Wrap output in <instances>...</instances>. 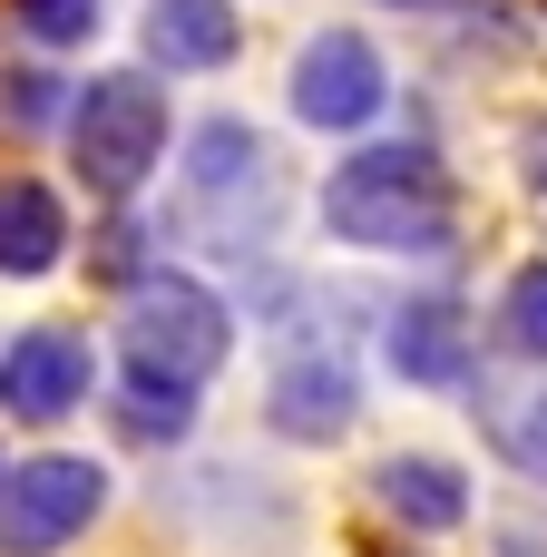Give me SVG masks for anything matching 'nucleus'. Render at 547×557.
I'll list each match as a JSON object with an SVG mask.
<instances>
[{"instance_id":"1","label":"nucleus","mask_w":547,"mask_h":557,"mask_svg":"<svg viewBox=\"0 0 547 557\" xmlns=\"http://www.w3.org/2000/svg\"><path fill=\"white\" fill-rule=\"evenodd\" d=\"M323 235L362 245V255H440L460 235L450 176L431 147H362L323 176Z\"/></svg>"},{"instance_id":"9","label":"nucleus","mask_w":547,"mask_h":557,"mask_svg":"<svg viewBox=\"0 0 547 557\" xmlns=\"http://www.w3.org/2000/svg\"><path fill=\"white\" fill-rule=\"evenodd\" d=\"M382 362L411 392H470L480 382V323L460 294H401L382 313Z\"/></svg>"},{"instance_id":"17","label":"nucleus","mask_w":547,"mask_h":557,"mask_svg":"<svg viewBox=\"0 0 547 557\" xmlns=\"http://www.w3.org/2000/svg\"><path fill=\"white\" fill-rule=\"evenodd\" d=\"M519 176H529V186H538V196H547V117H538V127H529V147H519Z\"/></svg>"},{"instance_id":"18","label":"nucleus","mask_w":547,"mask_h":557,"mask_svg":"<svg viewBox=\"0 0 547 557\" xmlns=\"http://www.w3.org/2000/svg\"><path fill=\"white\" fill-rule=\"evenodd\" d=\"M391 10H450V0H391Z\"/></svg>"},{"instance_id":"3","label":"nucleus","mask_w":547,"mask_h":557,"mask_svg":"<svg viewBox=\"0 0 547 557\" xmlns=\"http://www.w3.org/2000/svg\"><path fill=\"white\" fill-rule=\"evenodd\" d=\"M166 88L147 78V69H108V78H88V98L69 108V166H78V186L88 196H137L157 166H166Z\"/></svg>"},{"instance_id":"10","label":"nucleus","mask_w":547,"mask_h":557,"mask_svg":"<svg viewBox=\"0 0 547 557\" xmlns=\"http://www.w3.org/2000/svg\"><path fill=\"white\" fill-rule=\"evenodd\" d=\"M372 509L411 539H450V529H470V470L440 450H391L372 470Z\"/></svg>"},{"instance_id":"15","label":"nucleus","mask_w":547,"mask_h":557,"mask_svg":"<svg viewBox=\"0 0 547 557\" xmlns=\"http://www.w3.org/2000/svg\"><path fill=\"white\" fill-rule=\"evenodd\" d=\"M98 10H108V0H20V29L49 39V49H78V39L98 29Z\"/></svg>"},{"instance_id":"14","label":"nucleus","mask_w":547,"mask_h":557,"mask_svg":"<svg viewBox=\"0 0 547 557\" xmlns=\"http://www.w3.org/2000/svg\"><path fill=\"white\" fill-rule=\"evenodd\" d=\"M499 352L547 362V255H529V264L509 274V294H499Z\"/></svg>"},{"instance_id":"13","label":"nucleus","mask_w":547,"mask_h":557,"mask_svg":"<svg viewBox=\"0 0 547 557\" xmlns=\"http://www.w3.org/2000/svg\"><path fill=\"white\" fill-rule=\"evenodd\" d=\"M147 59H166V69H225L235 59V10L225 0H147Z\"/></svg>"},{"instance_id":"12","label":"nucleus","mask_w":547,"mask_h":557,"mask_svg":"<svg viewBox=\"0 0 547 557\" xmlns=\"http://www.w3.org/2000/svg\"><path fill=\"white\" fill-rule=\"evenodd\" d=\"M196 401H206V392L157 382V372H117V382H108V421H117L127 450H186V441H196Z\"/></svg>"},{"instance_id":"8","label":"nucleus","mask_w":547,"mask_h":557,"mask_svg":"<svg viewBox=\"0 0 547 557\" xmlns=\"http://www.w3.org/2000/svg\"><path fill=\"white\" fill-rule=\"evenodd\" d=\"M382 98H391V69H382V49L362 29H313L303 39V59H294V117L303 127L352 137V127L382 117Z\"/></svg>"},{"instance_id":"11","label":"nucleus","mask_w":547,"mask_h":557,"mask_svg":"<svg viewBox=\"0 0 547 557\" xmlns=\"http://www.w3.org/2000/svg\"><path fill=\"white\" fill-rule=\"evenodd\" d=\"M59 255H69V206H59V186H39V176H0V274H59Z\"/></svg>"},{"instance_id":"4","label":"nucleus","mask_w":547,"mask_h":557,"mask_svg":"<svg viewBox=\"0 0 547 557\" xmlns=\"http://www.w3.org/2000/svg\"><path fill=\"white\" fill-rule=\"evenodd\" d=\"M108 519V470L78 450H29L0 470V557H59Z\"/></svg>"},{"instance_id":"2","label":"nucleus","mask_w":547,"mask_h":557,"mask_svg":"<svg viewBox=\"0 0 547 557\" xmlns=\"http://www.w3.org/2000/svg\"><path fill=\"white\" fill-rule=\"evenodd\" d=\"M225 352H235V304H225L206 274L157 264V274L127 294V313H117V372H157V382L206 392V382L225 372Z\"/></svg>"},{"instance_id":"6","label":"nucleus","mask_w":547,"mask_h":557,"mask_svg":"<svg viewBox=\"0 0 547 557\" xmlns=\"http://www.w3.org/2000/svg\"><path fill=\"white\" fill-rule=\"evenodd\" d=\"M352 421H362V372H352V352L323 343V333H284V352H274V372H264V431L323 450V441H343Z\"/></svg>"},{"instance_id":"16","label":"nucleus","mask_w":547,"mask_h":557,"mask_svg":"<svg viewBox=\"0 0 547 557\" xmlns=\"http://www.w3.org/2000/svg\"><path fill=\"white\" fill-rule=\"evenodd\" d=\"M499 450H509L529 480H547V392L529 401V411H509V421H499Z\"/></svg>"},{"instance_id":"5","label":"nucleus","mask_w":547,"mask_h":557,"mask_svg":"<svg viewBox=\"0 0 547 557\" xmlns=\"http://www.w3.org/2000/svg\"><path fill=\"white\" fill-rule=\"evenodd\" d=\"M186 225L235 245V255H245V235L274 225V157L245 117H206L186 137Z\"/></svg>"},{"instance_id":"19","label":"nucleus","mask_w":547,"mask_h":557,"mask_svg":"<svg viewBox=\"0 0 547 557\" xmlns=\"http://www.w3.org/2000/svg\"><path fill=\"white\" fill-rule=\"evenodd\" d=\"M372 557H401V548H372Z\"/></svg>"},{"instance_id":"7","label":"nucleus","mask_w":547,"mask_h":557,"mask_svg":"<svg viewBox=\"0 0 547 557\" xmlns=\"http://www.w3.org/2000/svg\"><path fill=\"white\" fill-rule=\"evenodd\" d=\"M88 392H98V343H88V333H69V323L10 333V352H0V421L49 431V421H69Z\"/></svg>"}]
</instances>
